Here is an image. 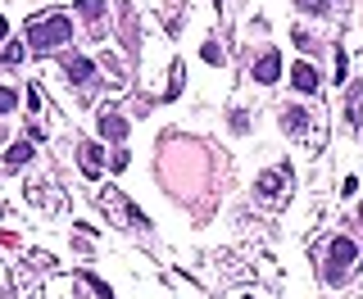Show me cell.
<instances>
[{"label":"cell","instance_id":"cell-1","mask_svg":"<svg viewBox=\"0 0 363 299\" xmlns=\"http://www.w3.org/2000/svg\"><path fill=\"white\" fill-rule=\"evenodd\" d=\"M73 41V18L60 14V9H46V14H32L27 18V50L36 55H50L60 46Z\"/></svg>","mask_w":363,"mask_h":299},{"label":"cell","instance_id":"cell-2","mask_svg":"<svg viewBox=\"0 0 363 299\" xmlns=\"http://www.w3.org/2000/svg\"><path fill=\"white\" fill-rule=\"evenodd\" d=\"M359 263V245L350 236H336L327 245V281H341V277L350 272V267Z\"/></svg>","mask_w":363,"mask_h":299},{"label":"cell","instance_id":"cell-3","mask_svg":"<svg viewBox=\"0 0 363 299\" xmlns=\"http://www.w3.org/2000/svg\"><path fill=\"white\" fill-rule=\"evenodd\" d=\"M100 204L109 209V214H118V218H114V223H123V227H137V223H141L137 204H128V200H123L118 190H100Z\"/></svg>","mask_w":363,"mask_h":299},{"label":"cell","instance_id":"cell-4","mask_svg":"<svg viewBox=\"0 0 363 299\" xmlns=\"http://www.w3.org/2000/svg\"><path fill=\"white\" fill-rule=\"evenodd\" d=\"M277 77H282V55H277V50H263V55H259V64H254V82L273 86Z\"/></svg>","mask_w":363,"mask_h":299},{"label":"cell","instance_id":"cell-5","mask_svg":"<svg viewBox=\"0 0 363 299\" xmlns=\"http://www.w3.org/2000/svg\"><path fill=\"white\" fill-rule=\"evenodd\" d=\"M95 123H100V137H104V141H114V146H118V141L128 137V118H123V113H114V109H104Z\"/></svg>","mask_w":363,"mask_h":299},{"label":"cell","instance_id":"cell-6","mask_svg":"<svg viewBox=\"0 0 363 299\" xmlns=\"http://www.w3.org/2000/svg\"><path fill=\"white\" fill-rule=\"evenodd\" d=\"M64 73H69V82H91V73H95V64L87 60V55H64Z\"/></svg>","mask_w":363,"mask_h":299},{"label":"cell","instance_id":"cell-7","mask_svg":"<svg viewBox=\"0 0 363 299\" xmlns=\"http://www.w3.org/2000/svg\"><path fill=\"white\" fill-rule=\"evenodd\" d=\"M78 163H82V172H87V177H100V168H104V150L95 146V141H87V146L78 150Z\"/></svg>","mask_w":363,"mask_h":299},{"label":"cell","instance_id":"cell-8","mask_svg":"<svg viewBox=\"0 0 363 299\" xmlns=\"http://www.w3.org/2000/svg\"><path fill=\"white\" fill-rule=\"evenodd\" d=\"M291 82L300 86V91H318V69H313L309 60H295L291 64Z\"/></svg>","mask_w":363,"mask_h":299},{"label":"cell","instance_id":"cell-9","mask_svg":"<svg viewBox=\"0 0 363 299\" xmlns=\"http://www.w3.org/2000/svg\"><path fill=\"white\" fill-rule=\"evenodd\" d=\"M282 132H291V137H304V132H309V113L304 109H282Z\"/></svg>","mask_w":363,"mask_h":299},{"label":"cell","instance_id":"cell-10","mask_svg":"<svg viewBox=\"0 0 363 299\" xmlns=\"http://www.w3.org/2000/svg\"><path fill=\"white\" fill-rule=\"evenodd\" d=\"M32 154H36L32 141H14V146H9V154H5V168H23Z\"/></svg>","mask_w":363,"mask_h":299},{"label":"cell","instance_id":"cell-11","mask_svg":"<svg viewBox=\"0 0 363 299\" xmlns=\"http://www.w3.org/2000/svg\"><path fill=\"white\" fill-rule=\"evenodd\" d=\"M259 195H282V172L277 168H268V172H259Z\"/></svg>","mask_w":363,"mask_h":299},{"label":"cell","instance_id":"cell-12","mask_svg":"<svg viewBox=\"0 0 363 299\" xmlns=\"http://www.w3.org/2000/svg\"><path fill=\"white\" fill-rule=\"evenodd\" d=\"M27 104H32V118H41V132H46V109H50V104H46V91H41V86H32V91H27Z\"/></svg>","mask_w":363,"mask_h":299},{"label":"cell","instance_id":"cell-13","mask_svg":"<svg viewBox=\"0 0 363 299\" xmlns=\"http://www.w3.org/2000/svg\"><path fill=\"white\" fill-rule=\"evenodd\" d=\"M104 9H109L104 0H78V14L91 18V23H95V18H104Z\"/></svg>","mask_w":363,"mask_h":299},{"label":"cell","instance_id":"cell-14","mask_svg":"<svg viewBox=\"0 0 363 299\" xmlns=\"http://www.w3.org/2000/svg\"><path fill=\"white\" fill-rule=\"evenodd\" d=\"M14 104H18V91H14V86H0V118L14 113Z\"/></svg>","mask_w":363,"mask_h":299},{"label":"cell","instance_id":"cell-15","mask_svg":"<svg viewBox=\"0 0 363 299\" xmlns=\"http://www.w3.org/2000/svg\"><path fill=\"white\" fill-rule=\"evenodd\" d=\"M23 50H27L23 41H5V64H18V60H23Z\"/></svg>","mask_w":363,"mask_h":299},{"label":"cell","instance_id":"cell-16","mask_svg":"<svg viewBox=\"0 0 363 299\" xmlns=\"http://www.w3.org/2000/svg\"><path fill=\"white\" fill-rule=\"evenodd\" d=\"M200 55H205V60H209V64H223V50H218V46H214V41H205V50H200Z\"/></svg>","mask_w":363,"mask_h":299},{"label":"cell","instance_id":"cell-17","mask_svg":"<svg viewBox=\"0 0 363 299\" xmlns=\"http://www.w3.org/2000/svg\"><path fill=\"white\" fill-rule=\"evenodd\" d=\"M345 69H350V60H345V55H341V50H336V73H331V77H336V82H345V77H350Z\"/></svg>","mask_w":363,"mask_h":299},{"label":"cell","instance_id":"cell-18","mask_svg":"<svg viewBox=\"0 0 363 299\" xmlns=\"http://www.w3.org/2000/svg\"><path fill=\"white\" fill-rule=\"evenodd\" d=\"M87 281H91V291L100 295V299H114V295H109V286H104V281H95V277H87Z\"/></svg>","mask_w":363,"mask_h":299},{"label":"cell","instance_id":"cell-19","mask_svg":"<svg viewBox=\"0 0 363 299\" xmlns=\"http://www.w3.org/2000/svg\"><path fill=\"white\" fill-rule=\"evenodd\" d=\"M295 5H300L304 14H318V9H322V0H295Z\"/></svg>","mask_w":363,"mask_h":299},{"label":"cell","instance_id":"cell-20","mask_svg":"<svg viewBox=\"0 0 363 299\" xmlns=\"http://www.w3.org/2000/svg\"><path fill=\"white\" fill-rule=\"evenodd\" d=\"M9 41V23H5V18H0V46H5Z\"/></svg>","mask_w":363,"mask_h":299}]
</instances>
